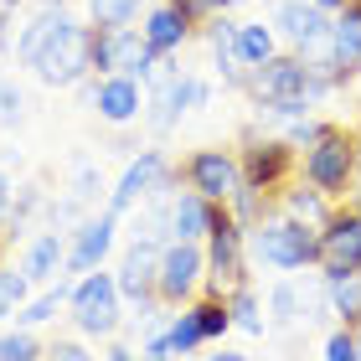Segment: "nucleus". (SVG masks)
<instances>
[{
    "instance_id": "f257e3e1",
    "label": "nucleus",
    "mask_w": 361,
    "mask_h": 361,
    "mask_svg": "<svg viewBox=\"0 0 361 361\" xmlns=\"http://www.w3.org/2000/svg\"><path fill=\"white\" fill-rule=\"evenodd\" d=\"M16 62L31 68L47 88H73L93 73V26L62 6H42V16H31L16 37Z\"/></svg>"
},
{
    "instance_id": "f03ea898",
    "label": "nucleus",
    "mask_w": 361,
    "mask_h": 361,
    "mask_svg": "<svg viewBox=\"0 0 361 361\" xmlns=\"http://www.w3.org/2000/svg\"><path fill=\"white\" fill-rule=\"evenodd\" d=\"M248 88L253 98H258V109H269V114H279V119H300V114L315 104V98L331 88L325 78H315L305 68V57H269V62H258V68H248Z\"/></svg>"
},
{
    "instance_id": "7ed1b4c3",
    "label": "nucleus",
    "mask_w": 361,
    "mask_h": 361,
    "mask_svg": "<svg viewBox=\"0 0 361 361\" xmlns=\"http://www.w3.org/2000/svg\"><path fill=\"white\" fill-rule=\"evenodd\" d=\"M305 68L315 78H325L331 88L336 83H351V78L361 73V16L341 11L331 21V31H325V42L305 52Z\"/></svg>"
},
{
    "instance_id": "20e7f679",
    "label": "nucleus",
    "mask_w": 361,
    "mask_h": 361,
    "mask_svg": "<svg viewBox=\"0 0 361 361\" xmlns=\"http://www.w3.org/2000/svg\"><path fill=\"white\" fill-rule=\"evenodd\" d=\"M155 52L145 47V31L135 26H93V73H129V78H150Z\"/></svg>"
},
{
    "instance_id": "39448f33",
    "label": "nucleus",
    "mask_w": 361,
    "mask_h": 361,
    "mask_svg": "<svg viewBox=\"0 0 361 361\" xmlns=\"http://www.w3.org/2000/svg\"><path fill=\"white\" fill-rule=\"evenodd\" d=\"M351 176H356V140L346 129L325 124V135L310 145V155H305V180L315 191H346Z\"/></svg>"
},
{
    "instance_id": "423d86ee",
    "label": "nucleus",
    "mask_w": 361,
    "mask_h": 361,
    "mask_svg": "<svg viewBox=\"0 0 361 361\" xmlns=\"http://www.w3.org/2000/svg\"><path fill=\"white\" fill-rule=\"evenodd\" d=\"M150 78H160L155 83V93H150V104H145V119H150V129H171L186 109H196V104H207V83L202 78H191V73H176L166 57L155 62V73Z\"/></svg>"
},
{
    "instance_id": "0eeeda50",
    "label": "nucleus",
    "mask_w": 361,
    "mask_h": 361,
    "mask_svg": "<svg viewBox=\"0 0 361 361\" xmlns=\"http://www.w3.org/2000/svg\"><path fill=\"white\" fill-rule=\"evenodd\" d=\"M253 243H258V258L274 264V269H305V264H315V258H320L315 227H305V222H294V217L264 222L253 233Z\"/></svg>"
},
{
    "instance_id": "6e6552de",
    "label": "nucleus",
    "mask_w": 361,
    "mask_h": 361,
    "mask_svg": "<svg viewBox=\"0 0 361 361\" xmlns=\"http://www.w3.org/2000/svg\"><path fill=\"white\" fill-rule=\"evenodd\" d=\"M73 320L83 336H114L119 331V279L114 274H88L73 289Z\"/></svg>"
},
{
    "instance_id": "1a4fd4ad",
    "label": "nucleus",
    "mask_w": 361,
    "mask_h": 361,
    "mask_svg": "<svg viewBox=\"0 0 361 361\" xmlns=\"http://www.w3.org/2000/svg\"><path fill=\"white\" fill-rule=\"evenodd\" d=\"M202 274H207V258L196 243H171V248H160V269H155V294L166 305H180L186 294L202 284Z\"/></svg>"
},
{
    "instance_id": "9d476101",
    "label": "nucleus",
    "mask_w": 361,
    "mask_h": 361,
    "mask_svg": "<svg viewBox=\"0 0 361 361\" xmlns=\"http://www.w3.org/2000/svg\"><path fill=\"white\" fill-rule=\"evenodd\" d=\"M212 258H207V269H212V294H233L243 289V233H238V222L233 217H212Z\"/></svg>"
},
{
    "instance_id": "9b49d317",
    "label": "nucleus",
    "mask_w": 361,
    "mask_h": 361,
    "mask_svg": "<svg viewBox=\"0 0 361 361\" xmlns=\"http://www.w3.org/2000/svg\"><path fill=\"white\" fill-rule=\"evenodd\" d=\"M166 180H171V166H166V155L160 150H145L140 160H129V171L119 176V186H114L109 196V217L119 222L135 202H145L150 191H166Z\"/></svg>"
},
{
    "instance_id": "f8f14e48",
    "label": "nucleus",
    "mask_w": 361,
    "mask_h": 361,
    "mask_svg": "<svg viewBox=\"0 0 361 361\" xmlns=\"http://www.w3.org/2000/svg\"><path fill=\"white\" fill-rule=\"evenodd\" d=\"M320 269H325V279L361 274V212L325 222V238H320Z\"/></svg>"
},
{
    "instance_id": "ddd939ff",
    "label": "nucleus",
    "mask_w": 361,
    "mask_h": 361,
    "mask_svg": "<svg viewBox=\"0 0 361 361\" xmlns=\"http://www.w3.org/2000/svg\"><path fill=\"white\" fill-rule=\"evenodd\" d=\"M274 26H279V37H284L289 47L310 52V47H320V42H325V31H331V16H325L315 0H279Z\"/></svg>"
},
{
    "instance_id": "4468645a",
    "label": "nucleus",
    "mask_w": 361,
    "mask_h": 361,
    "mask_svg": "<svg viewBox=\"0 0 361 361\" xmlns=\"http://www.w3.org/2000/svg\"><path fill=\"white\" fill-rule=\"evenodd\" d=\"M186 176H191V191H202L207 202H217V207L238 191V180H243L238 160L222 155V150H196V155L186 160Z\"/></svg>"
},
{
    "instance_id": "2eb2a0df",
    "label": "nucleus",
    "mask_w": 361,
    "mask_h": 361,
    "mask_svg": "<svg viewBox=\"0 0 361 361\" xmlns=\"http://www.w3.org/2000/svg\"><path fill=\"white\" fill-rule=\"evenodd\" d=\"M93 109H98V119H109V124H129V119H140V109H145L140 78H129V73H109V78H98V88H93Z\"/></svg>"
},
{
    "instance_id": "dca6fc26",
    "label": "nucleus",
    "mask_w": 361,
    "mask_h": 361,
    "mask_svg": "<svg viewBox=\"0 0 361 361\" xmlns=\"http://www.w3.org/2000/svg\"><path fill=\"white\" fill-rule=\"evenodd\" d=\"M155 269H160L155 238H135V248H129L124 269H119V300H135L145 310V305H150V294H155Z\"/></svg>"
},
{
    "instance_id": "f3484780",
    "label": "nucleus",
    "mask_w": 361,
    "mask_h": 361,
    "mask_svg": "<svg viewBox=\"0 0 361 361\" xmlns=\"http://www.w3.org/2000/svg\"><path fill=\"white\" fill-rule=\"evenodd\" d=\"M191 26H196V21H191V16L180 11V6L160 0V6L145 16V26H140V31H145V47H150L155 57H166V52H176V47L191 37Z\"/></svg>"
},
{
    "instance_id": "a211bd4d",
    "label": "nucleus",
    "mask_w": 361,
    "mask_h": 361,
    "mask_svg": "<svg viewBox=\"0 0 361 361\" xmlns=\"http://www.w3.org/2000/svg\"><path fill=\"white\" fill-rule=\"evenodd\" d=\"M212 217H217V202H207L202 191H180L176 202H171V238L202 243L212 233Z\"/></svg>"
},
{
    "instance_id": "6ab92c4d",
    "label": "nucleus",
    "mask_w": 361,
    "mask_h": 361,
    "mask_svg": "<svg viewBox=\"0 0 361 361\" xmlns=\"http://www.w3.org/2000/svg\"><path fill=\"white\" fill-rule=\"evenodd\" d=\"M284 171H289V140H253L248 145V155H243V180H248L253 191L274 186Z\"/></svg>"
},
{
    "instance_id": "aec40b11",
    "label": "nucleus",
    "mask_w": 361,
    "mask_h": 361,
    "mask_svg": "<svg viewBox=\"0 0 361 361\" xmlns=\"http://www.w3.org/2000/svg\"><path fill=\"white\" fill-rule=\"evenodd\" d=\"M114 248V217L104 212V217H93L78 227V243L68 248V269L73 274H93L98 264H104V253Z\"/></svg>"
},
{
    "instance_id": "412c9836",
    "label": "nucleus",
    "mask_w": 361,
    "mask_h": 361,
    "mask_svg": "<svg viewBox=\"0 0 361 361\" xmlns=\"http://www.w3.org/2000/svg\"><path fill=\"white\" fill-rule=\"evenodd\" d=\"M62 264H68V248H62V233H42V238H31V248H26V264H21V274L31 279V284H52Z\"/></svg>"
},
{
    "instance_id": "4be33fe9",
    "label": "nucleus",
    "mask_w": 361,
    "mask_h": 361,
    "mask_svg": "<svg viewBox=\"0 0 361 361\" xmlns=\"http://www.w3.org/2000/svg\"><path fill=\"white\" fill-rule=\"evenodd\" d=\"M238 52H243V62H248V68L269 62V57L279 52V42H274V26H264V21H248V26H238Z\"/></svg>"
},
{
    "instance_id": "5701e85b",
    "label": "nucleus",
    "mask_w": 361,
    "mask_h": 361,
    "mask_svg": "<svg viewBox=\"0 0 361 361\" xmlns=\"http://www.w3.org/2000/svg\"><path fill=\"white\" fill-rule=\"evenodd\" d=\"M325 289H331V305H336V315H346V320H361V274L325 279Z\"/></svg>"
},
{
    "instance_id": "b1692460",
    "label": "nucleus",
    "mask_w": 361,
    "mask_h": 361,
    "mask_svg": "<svg viewBox=\"0 0 361 361\" xmlns=\"http://www.w3.org/2000/svg\"><path fill=\"white\" fill-rule=\"evenodd\" d=\"M227 315H233V325H243L248 336H264V315H258L253 289H233V300H227Z\"/></svg>"
},
{
    "instance_id": "393cba45",
    "label": "nucleus",
    "mask_w": 361,
    "mask_h": 361,
    "mask_svg": "<svg viewBox=\"0 0 361 361\" xmlns=\"http://www.w3.org/2000/svg\"><path fill=\"white\" fill-rule=\"evenodd\" d=\"M289 217L294 222H305V227H325L331 217H325V202H320V191H289Z\"/></svg>"
},
{
    "instance_id": "a878e982",
    "label": "nucleus",
    "mask_w": 361,
    "mask_h": 361,
    "mask_svg": "<svg viewBox=\"0 0 361 361\" xmlns=\"http://www.w3.org/2000/svg\"><path fill=\"white\" fill-rule=\"evenodd\" d=\"M171 346H176V356H186V351H196L207 341V331H202V320H196V310H186V315H176L171 320Z\"/></svg>"
},
{
    "instance_id": "bb28decb",
    "label": "nucleus",
    "mask_w": 361,
    "mask_h": 361,
    "mask_svg": "<svg viewBox=\"0 0 361 361\" xmlns=\"http://www.w3.org/2000/svg\"><path fill=\"white\" fill-rule=\"evenodd\" d=\"M26 284H31L26 274H16V269H0V315L21 310V300H26Z\"/></svg>"
},
{
    "instance_id": "cd10ccee",
    "label": "nucleus",
    "mask_w": 361,
    "mask_h": 361,
    "mask_svg": "<svg viewBox=\"0 0 361 361\" xmlns=\"http://www.w3.org/2000/svg\"><path fill=\"white\" fill-rule=\"evenodd\" d=\"M269 305H274V325H294L305 315L300 310V294H294V284H279L274 294H269Z\"/></svg>"
},
{
    "instance_id": "c85d7f7f",
    "label": "nucleus",
    "mask_w": 361,
    "mask_h": 361,
    "mask_svg": "<svg viewBox=\"0 0 361 361\" xmlns=\"http://www.w3.org/2000/svg\"><path fill=\"white\" fill-rule=\"evenodd\" d=\"M62 300H68V289H62V284H57V289H47L42 300H31V305L21 310V325H42V320H52Z\"/></svg>"
},
{
    "instance_id": "c756f323",
    "label": "nucleus",
    "mask_w": 361,
    "mask_h": 361,
    "mask_svg": "<svg viewBox=\"0 0 361 361\" xmlns=\"http://www.w3.org/2000/svg\"><path fill=\"white\" fill-rule=\"evenodd\" d=\"M0 361H37V341L26 331H6L0 336Z\"/></svg>"
},
{
    "instance_id": "7c9ffc66",
    "label": "nucleus",
    "mask_w": 361,
    "mask_h": 361,
    "mask_svg": "<svg viewBox=\"0 0 361 361\" xmlns=\"http://www.w3.org/2000/svg\"><path fill=\"white\" fill-rule=\"evenodd\" d=\"M196 320H202L207 341H212V336H222L227 325H233V315H227V305H196Z\"/></svg>"
},
{
    "instance_id": "2f4dec72",
    "label": "nucleus",
    "mask_w": 361,
    "mask_h": 361,
    "mask_svg": "<svg viewBox=\"0 0 361 361\" xmlns=\"http://www.w3.org/2000/svg\"><path fill=\"white\" fill-rule=\"evenodd\" d=\"M325 361H361L356 356V336L351 331H336L331 341H325Z\"/></svg>"
},
{
    "instance_id": "473e14b6",
    "label": "nucleus",
    "mask_w": 361,
    "mask_h": 361,
    "mask_svg": "<svg viewBox=\"0 0 361 361\" xmlns=\"http://www.w3.org/2000/svg\"><path fill=\"white\" fill-rule=\"evenodd\" d=\"M16 119H21V88L0 78V124H16Z\"/></svg>"
},
{
    "instance_id": "72a5a7b5",
    "label": "nucleus",
    "mask_w": 361,
    "mask_h": 361,
    "mask_svg": "<svg viewBox=\"0 0 361 361\" xmlns=\"http://www.w3.org/2000/svg\"><path fill=\"white\" fill-rule=\"evenodd\" d=\"M171 356H176L171 336H166V331H155V336H150V346H145V361H171Z\"/></svg>"
},
{
    "instance_id": "f704fd0d",
    "label": "nucleus",
    "mask_w": 361,
    "mask_h": 361,
    "mask_svg": "<svg viewBox=\"0 0 361 361\" xmlns=\"http://www.w3.org/2000/svg\"><path fill=\"white\" fill-rule=\"evenodd\" d=\"M47 361H93V356L78 346V341H57V346L47 351Z\"/></svg>"
},
{
    "instance_id": "c9c22d12",
    "label": "nucleus",
    "mask_w": 361,
    "mask_h": 361,
    "mask_svg": "<svg viewBox=\"0 0 361 361\" xmlns=\"http://www.w3.org/2000/svg\"><path fill=\"white\" fill-rule=\"evenodd\" d=\"M6 207H11V180L0 176V217H6Z\"/></svg>"
},
{
    "instance_id": "e433bc0d",
    "label": "nucleus",
    "mask_w": 361,
    "mask_h": 361,
    "mask_svg": "<svg viewBox=\"0 0 361 361\" xmlns=\"http://www.w3.org/2000/svg\"><path fill=\"white\" fill-rule=\"evenodd\" d=\"M212 11H233V6H243V0H207Z\"/></svg>"
},
{
    "instance_id": "4c0bfd02",
    "label": "nucleus",
    "mask_w": 361,
    "mask_h": 361,
    "mask_svg": "<svg viewBox=\"0 0 361 361\" xmlns=\"http://www.w3.org/2000/svg\"><path fill=\"white\" fill-rule=\"evenodd\" d=\"M109 361H140V356H135V351H124V346H119V351H109Z\"/></svg>"
},
{
    "instance_id": "58836bf2",
    "label": "nucleus",
    "mask_w": 361,
    "mask_h": 361,
    "mask_svg": "<svg viewBox=\"0 0 361 361\" xmlns=\"http://www.w3.org/2000/svg\"><path fill=\"white\" fill-rule=\"evenodd\" d=\"M212 361H248V356H238V351H217Z\"/></svg>"
},
{
    "instance_id": "ea45409f",
    "label": "nucleus",
    "mask_w": 361,
    "mask_h": 361,
    "mask_svg": "<svg viewBox=\"0 0 361 361\" xmlns=\"http://www.w3.org/2000/svg\"><path fill=\"white\" fill-rule=\"evenodd\" d=\"M42 6H62V0H42Z\"/></svg>"
},
{
    "instance_id": "a19ab883",
    "label": "nucleus",
    "mask_w": 361,
    "mask_h": 361,
    "mask_svg": "<svg viewBox=\"0 0 361 361\" xmlns=\"http://www.w3.org/2000/svg\"><path fill=\"white\" fill-rule=\"evenodd\" d=\"M356 356H361V336H356Z\"/></svg>"
},
{
    "instance_id": "79ce46f5",
    "label": "nucleus",
    "mask_w": 361,
    "mask_h": 361,
    "mask_svg": "<svg viewBox=\"0 0 361 361\" xmlns=\"http://www.w3.org/2000/svg\"><path fill=\"white\" fill-rule=\"evenodd\" d=\"M356 155H361V150H356Z\"/></svg>"
}]
</instances>
